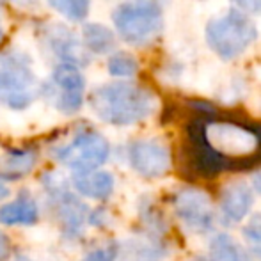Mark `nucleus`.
Returning a JSON list of instances; mask_svg holds the SVG:
<instances>
[{
    "instance_id": "obj_1",
    "label": "nucleus",
    "mask_w": 261,
    "mask_h": 261,
    "mask_svg": "<svg viewBox=\"0 0 261 261\" xmlns=\"http://www.w3.org/2000/svg\"><path fill=\"white\" fill-rule=\"evenodd\" d=\"M91 109L101 121L114 126H130L144 121L156 109V98L146 87L132 82L100 86L89 96Z\"/></svg>"
},
{
    "instance_id": "obj_2",
    "label": "nucleus",
    "mask_w": 261,
    "mask_h": 261,
    "mask_svg": "<svg viewBox=\"0 0 261 261\" xmlns=\"http://www.w3.org/2000/svg\"><path fill=\"white\" fill-rule=\"evenodd\" d=\"M204 139L210 148L237 167L254 165L261 160V134L233 121H204Z\"/></svg>"
},
{
    "instance_id": "obj_3",
    "label": "nucleus",
    "mask_w": 261,
    "mask_h": 261,
    "mask_svg": "<svg viewBox=\"0 0 261 261\" xmlns=\"http://www.w3.org/2000/svg\"><path fill=\"white\" fill-rule=\"evenodd\" d=\"M114 27L123 41L134 46H146L160 36L164 16L153 0H126L112 14Z\"/></svg>"
},
{
    "instance_id": "obj_4",
    "label": "nucleus",
    "mask_w": 261,
    "mask_h": 261,
    "mask_svg": "<svg viewBox=\"0 0 261 261\" xmlns=\"http://www.w3.org/2000/svg\"><path fill=\"white\" fill-rule=\"evenodd\" d=\"M204 38L210 48L220 59L231 61L244 54L256 41L258 29L247 14L233 9L226 16L210 21Z\"/></svg>"
},
{
    "instance_id": "obj_5",
    "label": "nucleus",
    "mask_w": 261,
    "mask_h": 261,
    "mask_svg": "<svg viewBox=\"0 0 261 261\" xmlns=\"http://www.w3.org/2000/svg\"><path fill=\"white\" fill-rule=\"evenodd\" d=\"M38 96V80L31 61L20 52L0 54V105L25 110Z\"/></svg>"
},
{
    "instance_id": "obj_6",
    "label": "nucleus",
    "mask_w": 261,
    "mask_h": 261,
    "mask_svg": "<svg viewBox=\"0 0 261 261\" xmlns=\"http://www.w3.org/2000/svg\"><path fill=\"white\" fill-rule=\"evenodd\" d=\"M55 158L75 172L96 171L109 160V141L96 130H80L68 144L55 149Z\"/></svg>"
},
{
    "instance_id": "obj_7",
    "label": "nucleus",
    "mask_w": 261,
    "mask_h": 261,
    "mask_svg": "<svg viewBox=\"0 0 261 261\" xmlns=\"http://www.w3.org/2000/svg\"><path fill=\"white\" fill-rule=\"evenodd\" d=\"M45 91L55 109L69 116V114H75L82 109L86 79H84L79 66L61 62L55 66Z\"/></svg>"
},
{
    "instance_id": "obj_8",
    "label": "nucleus",
    "mask_w": 261,
    "mask_h": 261,
    "mask_svg": "<svg viewBox=\"0 0 261 261\" xmlns=\"http://www.w3.org/2000/svg\"><path fill=\"white\" fill-rule=\"evenodd\" d=\"M46 192L50 194L52 204L55 206V215L61 222L62 229L69 237L82 233V227L89 217L86 204L69 190L68 183L57 174H46L43 178Z\"/></svg>"
},
{
    "instance_id": "obj_9",
    "label": "nucleus",
    "mask_w": 261,
    "mask_h": 261,
    "mask_svg": "<svg viewBox=\"0 0 261 261\" xmlns=\"http://www.w3.org/2000/svg\"><path fill=\"white\" fill-rule=\"evenodd\" d=\"M204 121L206 117H197L187 126L185 155L190 169L201 178H215L222 171L234 169L231 162L217 155L204 139Z\"/></svg>"
},
{
    "instance_id": "obj_10",
    "label": "nucleus",
    "mask_w": 261,
    "mask_h": 261,
    "mask_svg": "<svg viewBox=\"0 0 261 261\" xmlns=\"http://www.w3.org/2000/svg\"><path fill=\"white\" fill-rule=\"evenodd\" d=\"M174 213L187 231L197 234L210 233L215 224L212 201L199 189H181L172 199Z\"/></svg>"
},
{
    "instance_id": "obj_11",
    "label": "nucleus",
    "mask_w": 261,
    "mask_h": 261,
    "mask_svg": "<svg viewBox=\"0 0 261 261\" xmlns=\"http://www.w3.org/2000/svg\"><path fill=\"white\" fill-rule=\"evenodd\" d=\"M128 160L137 174L142 178H162L171 169V149L158 139L134 141L128 148Z\"/></svg>"
},
{
    "instance_id": "obj_12",
    "label": "nucleus",
    "mask_w": 261,
    "mask_h": 261,
    "mask_svg": "<svg viewBox=\"0 0 261 261\" xmlns=\"http://www.w3.org/2000/svg\"><path fill=\"white\" fill-rule=\"evenodd\" d=\"M254 201L251 185L242 179L229 181L220 192V213L224 224H238L249 215Z\"/></svg>"
},
{
    "instance_id": "obj_13",
    "label": "nucleus",
    "mask_w": 261,
    "mask_h": 261,
    "mask_svg": "<svg viewBox=\"0 0 261 261\" xmlns=\"http://www.w3.org/2000/svg\"><path fill=\"white\" fill-rule=\"evenodd\" d=\"M45 39L55 57L61 59V62L79 66V68L84 62H87L86 50H84L82 43L62 23H52L50 27H46Z\"/></svg>"
},
{
    "instance_id": "obj_14",
    "label": "nucleus",
    "mask_w": 261,
    "mask_h": 261,
    "mask_svg": "<svg viewBox=\"0 0 261 261\" xmlns=\"http://www.w3.org/2000/svg\"><path fill=\"white\" fill-rule=\"evenodd\" d=\"M39 219V208L29 192H20L11 203L0 206V224L4 226H34Z\"/></svg>"
},
{
    "instance_id": "obj_15",
    "label": "nucleus",
    "mask_w": 261,
    "mask_h": 261,
    "mask_svg": "<svg viewBox=\"0 0 261 261\" xmlns=\"http://www.w3.org/2000/svg\"><path fill=\"white\" fill-rule=\"evenodd\" d=\"M114 176L107 171H87L73 174V187L84 197L105 201L114 192Z\"/></svg>"
},
{
    "instance_id": "obj_16",
    "label": "nucleus",
    "mask_w": 261,
    "mask_h": 261,
    "mask_svg": "<svg viewBox=\"0 0 261 261\" xmlns=\"http://www.w3.org/2000/svg\"><path fill=\"white\" fill-rule=\"evenodd\" d=\"M38 164L34 149H13L0 158V176L4 179H16L27 176Z\"/></svg>"
},
{
    "instance_id": "obj_17",
    "label": "nucleus",
    "mask_w": 261,
    "mask_h": 261,
    "mask_svg": "<svg viewBox=\"0 0 261 261\" xmlns=\"http://www.w3.org/2000/svg\"><path fill=\"white\" fill-rule=\"evenodd\" d=\"M210 256L212 261H251L247 251L227 233H219L212 238Z\"/></svg>"
},
{
    "instance_id": "obj_18",
    "label": "nucleus",
    "mask_w": 261,
    "mask_h": 261,
    "mask_svg": "<svg viewBox=\"0 0 261 261\" xmlns=\"http://www.w3.org/2000/svg\"><path fill=\"white\" fill-rule=\"evenodd\" d=\"M82 39L86 50H89L91 54H110L116 46V36L109 27L101 23H87L84 25L82 31Z\"/></svg>"
},
{
    "instance_id": "obj_19",
    "label": "nucleus",
    "mask_w": 261,
    "mask_h": 261,
    "mask_svg": "<svg viewBox=\"0 0 261 261\" xmlns=\"http://www.w3.org/2000/svg\"><path fill=\"white\" fill-rule=\"evenodd\" d=\"M107 68L112 76H119V79H130L137 73L139 62L134 55L126 52H116L109 57Z\"/></svg>"
},
{
    "instance_id": "obj_20",
    "label": "nucleus",
    "mask_w": 261,
    "mask_h": 261,
    "mask_svg": "<svg viewBox=\"0 0 261 261\" xmlns=\"http://www.w3.org/2000/svg\"><path fill=\"white\" fill-rule=\"evenodd\" d=\"M48 4L69 21L86 20L91 7V0H48Z\"/></svg>"
},
{
    "instance_id": "obj_21",
    "label": "nucleus",
    "mask_w": 261,
    "mask_h": 261,
    "mask_svg": "<svg viewBox=\"0 0 261 261\" xmlns=\"http://www.w3.org/2000/svg\"><path fill=\"white\" fill-rule=\"evenodd\" d=\"M244 240L252 256L261 261V213H254L244 227Z\"/></svg>"
},
{
    "instance_id": "obj_22",
    "label": "nucleus",
    "mask_w": 261,
    "mask_h": 261,
    "mask_svg": "<svg viewBox=\"0 0 261 261\" xmlns=\"http://www.w3.org/2000/svg\"><path fill=\"white\" fill-rule=\"evenodd\" d=\"M116 258H117V245L107 244L89 251L84 256L82 261H116Z\"/></svg>"
},
{
    "instance_id": "obj_23",
    "label": "nucleus",
    "mask_w": 261,
    "mask_h": 261,
    "mask_svg": "<svg viewBox=\"0 0 261 261\" xmlns=\"http://www.w3.org/2000/svg\"><path fill=\"white\" fill-rule=\"evenodd\" d=\"M233 4L242 11H247L252 14L261 13V0H233Z\"/></svg>"
},
{
    "instance_id": "obj_24",
    "label": "nucleus",
    "mask_w": 261,
    "mask_h": 261,
    "mask_svg": "<svg viewBox=\"0 0 261 261\" xmlns=\"http://www.w3.org/2000/svg\"><path fill=\"white\" fill-rule=\"evenodd\" d=\"M11 252V242L4 231H0V261H6Z\"/></svg>"
},
{
    "instance_id": "obj_25",
    "label": "nucleus",
    "mask_w": 261,
    "mask_h": 261,
    "mask_svg": "<svg viewBox=\"0 0 261 261\" xmlns=\"http://www.w3.org/2000/svg\"><path fill=\"white\" fill-rule=\"evenodd\" d=\"M9 194H11V190H9V187H7L6 179L0 176V201L7 199V197H9Z\"/></svg>"
},
{
    "instance_id": "obj_26",
    "label": "nucleus",
    "mask_w": 261,
    "mask_h": 261,
    "mask_svg": "<svg viewBox=\"0 0 261 261\" xmlns=\"http://www.w3.org/2000/svg\"><path fill=\"white\" fill-rule=\"evenodd\" d=\"M252 192H258L261 194V171L256 172L254 176H252V185H251Z\"/></svg>"
},
{
    "instance_id": "obj_27",
    "label": "nucleus",
    "mask_w": 261,
    "mask_h": 261,
    "mask_svg": "<svg viewBox=\"0 0 261 261\" xmlns=\"http://www.w3.org/2000/svg\"><path fill=\"white\" fill-rule=\"evenodd\" d=\"M14 261H36V259H32L31 256L23 254V252H18V254L14 256Z\"/></svg>"
},
{
    "instance_id": "obj_28",
    "label": "nucleus",
    "mask_w": 261,
    "mask_h": 261,
    "mask_svg": "<svg viewBox=\"0 0 261 261\" xmlns=\"http://www.w3.org/2000/svg\"><path fill=\"white\" fill-rule=\"evenodd\" d=\"M192 261H212V259L203 258V256H196V258H192Z\"/></svg>"
},
{
    "instance_id": "obj_29",
    "label": "nucleus",
    "mask_w": 261,
    "mask_h": 261,
    "mask_svg": "<svg viewBox=\"0 0 261 261\" xmlns=\"http://www.w3.org/2000/svg\"><path fill=\"white\" fill-rule=\"evenodd\" d=\"M0 39H2V27H0Z\"/></svg>"
}]
</instances>
